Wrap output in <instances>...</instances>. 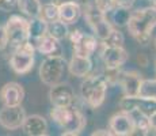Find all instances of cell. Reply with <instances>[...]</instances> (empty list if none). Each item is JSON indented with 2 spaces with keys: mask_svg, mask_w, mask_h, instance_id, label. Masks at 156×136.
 <instances>
[{
  "mask_svg": "<svg viewBox=\"0 0 156 136\" xmlns=\"http://www.w3.org/2000/svg\"><path fill=\"white\" fill-rule=\"evenodd\" d=\"M136 60H137V63H139V65H141V67H147L149 63V59L145 53H139Z\"/></svg>",
  "mask_w": 156,
  "mask_h": 136,
  "instance_id": "4dcf8cb0",
  "label": "cell"
},
{
  "mask_svg": "<svg viewBox=\"0 0 156 136\" xmlns=\"http://www.w3.org/2000/svg\"><path fill=\"white\" fill-rule=\"evenodd\" d=\"M91 135L92 136H99V135L110 136V135H113V134H112V131H110V129H97V131H94Z\"/></svg>",
  "mask_w": 156,
  "mask_h": 136,
  "instance_id": "1f68e13d",
  "label": "cell"
},
{
  "mask_svg": "<svg viewBox=\"0 0 156 136\" xmlns=\"http://www.w3.org/2000/svg\"><path fill=\"white\" fill-rule=\"evenodd\" d=\"M109 129L115 136H130L136 134V125L132 114L122 110L112 116L109 121Z\"/></svg>",
  "mask_w": 156,
  "mask_h": 136,
  "instance_id": "30bf717a",
  "label": "cell"
},
{
  "mask_svg": "<svg viewBox=\"0 0 156 136\" xmlns=\"http://www.w3.org/2000/svg\"><path fill=\"white\" fill-rule=\"evenodd\" d=\"M22 131L29 136H45L48 134V121L40 114H30L22 124Z\"/></svg>",
  "mask_w": 156,
  "mask_h": 136,
  "instance_id": "2e32d148",
  "label": "cell"
},
{
  "mask_svg": "<svg viewBox=\"0 0 156 136\" xmlns=\"http://www.w3.org/2000/svg\"><path fill=\"white\" fill-rule=\"evenodd\" d=\"M82 14V6L75 0H67L58 4V19L67 25H75L80 19Z\"/></svg>",
  "mask_w": 156,
  "mask_h": 136,
  "instance_id": "9a60e30c",
  "label": "cell"
},
{
  "mask_svg": "<svg viewBox=\"0 0 156 136\" xmlns=\"http://www.w3.org/2000/svg\"><path fill=\"white\" fill-rule=\"evenodd\" d=\"M14 52L10 57V67L18 75L29 74L34 67L35 61V48L31 42H25L19 46L14 48Z\"/></svg>",
  "mask_w": 156,
  "mask_h": 136,
  "instance_id": "5b68a950",
  "label": "cell"
},
{
  "mask_svg": "<svg viewBox=\"0 0 156 136\" xmlns=\"http://www.w3.org/2000/svg\"><path fill=\"white\" fill-rule=\"evenodd\" d=\"M48 34V22H45L42 18L35 17L29 20V42L33 45L40 38Z\"/></svg>",
  "mask_w": 156,
  "mask_h": 136,
  "instance_id": "ffe728a7",
  "label": "cell"
},
{
  "mask_svg": "<svg viewBox=\"0 0 156 136\" xmlns=\"http://www.w3.org/2000/svg\"><path fill=\"white\" fill-rule=\"evenodd\" d=\"M26 119V112L19 106H3L0 110V125L7 131H15L22 128V124Z\"/></svg>",
  "mask_w": 156,
  "mask_h": 136,
  "instance_id": "8fae6325",
  "label": "cell"
},
{
  "mask_svg": "<svg viewBox=\"0 0 156 136\" xmlns=\"http://www.w3.org/2000/svg\"><path fill=\"white\" fill-rule=\"evenodd\" d=\"M25 99L23 86L16 82H8L0 89V102L3 106H19Z\"/></svg>",
  "mask_w": 156,
  "mask_h": 136,
  "instance_id": "4fadbf2b",
  "label": "cell"
},
{
  "mask_svg": "<svg viewBox=\"0 0 156 136\" xmlns=\"http://www.w3.org/2000/svg\"><path fill=\"white\" fill-rule=\"evenodd\" d=\"M83 3L87 6H94L105 14H107L113 7L117 6V0H83Z\"/></svg>",
  "mask_w": 156,
  "mask_h": 136,
  "instance_id": "4316f807",
  "label": "cell"
},
{
  "mask_svg": "<svg viewBox=\"0 0 156 136\" xmlns=\"http://www.w3.org/2000/svg\"><path fill=\"white\" fill-rule=\"evenodd\" d=\"M18 6V0H0V11L10 13Z\"/></svg>",
  "mask_w": 156,
  "mask_h": 136,
  "instance_id": "83f0119b",
  "label": "cell"
},
{
  "mask_svg": "<svg viewBox=\"0 0 156 136\" xmlns=\"http://www.w3.org/2000/svg\"><path fill=\"white\" fill-rule=\"evenodd\" d=\"M101 42L103 45H106V46H124L125 37L117 27H113L110 34L106 37V40H103Z\"/></svg>",
  "mask_w": 156,
  "mask_h": 136,
  "instance_id": "484cf974",
  "label": "cell"
},
{
  "mask_svg": "<svg viewBox=\"0 0 156 136\" xmlns=\"http://www.w3.org/2000/svg\"><path fill=\"white\" fill-rule=\"evenodd\" d=\"M101 57L106 69H119L129 59L124 46H106L101 42Z\"/></svg>",
  "mask_w": 156,
  "mask_h": 136,
  "instance_id": "9c48e42d",
  "label": "cell"
},
{
  "mask_svg": "<svg viewBox=\"0 0 156 136\" xmlns=\"http://www.w3.org/2000/svg\"><path fill=\"white\" fill-rule=\"evenodd\" d=\"M41 6L42 4L40 3V0H18L19 10L29 18L40 17Z\"/></svg>",
  "mask_w": 156,
  "mask_h": 136,
  "instance_id": "7402d4cb",
  "label": "cell"
},
{
  "mask_svg": "<svg viewBox=\"0 0 156 136\" xmlns=\"http://www.w3.org/2000/svg\"><path fill=\"white\" fill-rule=\"evenodd\" d=\"M155 48H156V38H155Z\"/></svg>",
  "mask_w": 156,
  "mask_h": 136,
  "instance_id": "e575fe53",
  "label": "cell"
},
{
  "mask_svg": "<svg viewBox=\"0 0 156 136\" xmlns=\"http://www.w3.org/2000/svg\"><path fill=\"white\" fill-rule=\"evenodd\" d=\"M139 97L156 101V79H143L140 84Z\"/></svg>",
  "mask_w": 156,
  "mask_h": 136,
  "instance_id": "d4e9b609",
  "label": "cell"
},
{
  "mask_svg": "<svg viewBox=\"0 0 156 136\" xmlns=\"http://www.w3.org/2000/svg\"><path fill=\"white\" fill-rule=\"evenodd\" d=\"M82 10L84 11V18L87 23H88V26L91 27L95 37L99 41L106 40V37L110 34V31L113 29V25L107 19L106 14L102 13L101 10H98L94 6H87V4L83 6Z\"/></svg>",
  "mask_w": 156,
  "mask_h": 136,
  "instance_id": "8992f818",
  "label": "cell"
},
{
  "mask_svg": "<svg viewBox=\"0 0 156 136\" xmlns=\"http://www.w3.org/2000/svg\"><path fill=\"white\" fill-rule=\"evenodd\" d=\"M152 3H154V6L156 7V0H152Z\"/></svg>",
  "mask_w": 156,
  "mask_h": 136,
  "instance_id": "d6a6232c",
  "label": "cell"
},
{
  "mask_svg": "<svg viewBox=\"0 0 156 136\" xmlns=\"http://www.w3.org/2000/svg\"><path fill=\"white\" fill-rule=\"evenodd\" d=\"M49 101L53 106H71L75 102V91L71 84L58 82L50 86Z\"/></svg>",
  "mask_w": 156,
  "mask_h": 136,
  "instance_id": "7c38bea8",
  "label": "cell"
},
{
  "mask_svg": "<svg viewBox=\"0 0 156 136\" xmlns=\"http://www.w3.org/2000/svg\"><path fill=\"white\" fill-rule=\"evenodd\" d=\"M68 38L73 48V54H79L83 57H92V54L98 52L101 46V41L94 34H87L77 29L69 31Z\"/></svg>",
  "mask_w": 156,
  "mask_h": 136,
  "instance_id": "52a82bcc",
  "label": "cell"
},
{
  "mask_svg": "<svg viewBox=\"0 0 156 136\" xmlns=\"http://www.w3.org/2000/svg\"><path fill=\"white\" fill-rule=\"evenodd\" d=\"M50 119L60 128H62V136L79 135L87 125V119L80 109L71 106H53L50 110Z\"/></svg>",
  "mask_w": 156,
  "mask_h": 136,
  "instance_id": "7a4b0ae2",
  "label": "cell"
},
{
  "mask_svg": "<svg viewBox=\"0 0 156 136\" xmlns=\"http://www.w3.org/2000/svg\"><path fill=\"white\" fill-rule=\"evenodd\" d=\"M4 27L8 35V44L12 48L29 41V19L14 14L7 19Z\"/></svg>",
  "mask_w": 156,
  "mask_h": 136,
  "instance_id": "ba28073f",
  "label": "cell"
},
{
  "mask_svg": "<svg viewBox=\"0 0 156 136\" xmlns=\"http://www.w3.org/2000/svg\"><path fill=\"white\" fill-rule=\"evenodd\" d=\"M144 79L143 75L137 71H118V76H117V83L122 87L124 95H139L140 84Z\"/></svg>",
  "mask_w": 156,
  "mask_h": 136,
  "instance_id": "5bb4252c",
  "label": "cell"
},
{
  "mask_svg": "<svg viewBox=\"0 0 156 136\" xmlns=\"http://www.w3.org/2000/svg\"><path fill=\"white\" fill-rule=\"evenodd\" d=\"M155 69H156V59H155Z\"/></svg>",
  "mask_w": 156,
  "mask_h": 136,
  "instance_id": "836d02e7",
  "label": "cell"
},
{
  "mask_svg": "<svg viewBox=\"0 0 156 136\" xmlns=\"http://www.w3.org/2000/svg\"><path fill=\"white\" fill-rule=\"evenodd\" d=\"M132 117L134 120V125H136V134L140 135H148L151 134L149 132V119H148V114L143 113L140 110H133L130 112ZM134 134V135H136Z\"/></svg>",
  "mask_w": 156,
  "mask_h": 136,
  "instance_id": "603a6c76",
  "label": "cell"
},
{
  "mask_svg": "<svg viewBox=\"0 0 156 136\" xmlns=\"http://www.w3.org/2000/svg\"><path fill=\"white\" fill-rule=\"evenodd\" d=\"M156 27V7H144L130 13L126 29L140 45H147Z\"/></svg>",
  "mask_w": 156,
  "mask_h": 136,
  "instance_id": "6da1fadb",
  "label": "cell"
},
{
  "mask_svg": "<svg viewBox=\"0 0 156 136\" xmlns=\"http://www.w3.org/2000/svg\"><path fill=\"white\" fill-rule=\"evenodd\" d=\"M130 8L126 7H121V6H115L113 7L109 13L106 14L107 19L110 20V23L113 25V27H126L128 25V20L130 18Z\"/></svg>",
  "mask_w": 156,
  "mask_h": 136,
  "instance_id": "d6986e66",
  "label": "cell"
},
{
  "mask_svg": "<svg viewBox=\"0 0 156 136\" xmlns=\"http://www.w3.org/2000/svg\"><path fill=\"white\" fill-rule=\"evenodd\" d=\"M148 119H149V132L156 134V110H154L149 114Z\"/></svg>",
  "mask_w": 156,
  "mask_h": 136,
  "instance_id": "f546056e",
  "label": "cell"
},
{
  "mask_svg": "<svg viewBox=\"0 0 156 136\" xmlns=\"http://www.w3.org/2000/svg\"><path fill=\"white\" fill-rule=\"evenodd\" d=\"M80 84V97L87 106L97 109L103 105L109 90V80L103 74H90L83 78Z\"/></svg>",
  "mask_w": 156,
  "mask_h": 136,
  "instance_id": "3957f363",
  "label": "cell"
},
{
  "mask_svg": "<svg viewBox=\"0 0 156 136\" xmlns=\"http://www.w3.org/2000/svg\"><path fill=\"white\" fill-rule=\"evenodd\" d=\"M40 18H42L45 22L50 23L53 20L58 19V4L50 2L46 4L41 6V11H40Z\"/></svg>",
  "mask_w": 156,
  "mask_h": 136,
  "instance_id": "cb8c5ba5",
  "label": "cell"
},
{
  "mask_svg": "<svg viewBox=\"0 0 156 136\" xmlns=\"http://www.w3.org/2000/svg\"><path fill=\"white\" fill-rule=\"evenodd\" d=\"M34 48L44 56H62V46L60 41L49 34L40 38L34 44Z\"/></svg>",
  "mask_w": 156,
  "mask_h": 136,
  "instance_id": "ac0fdd59",
  "label": "cell"
},
{
  "mask_svg": "<svg viewBox=\"0 0 156 136\" xmlns=\"http://www.w3.org/2000/svg\"><path fill=\"white\" fill-rule=\"evenodd\" d=\"M67 67L72 76L86 78L92 72V60L91 57H83L79 54H73L69 63L67 64Z\"/></svg>",
  "mask_w": 156,
  "mask_h": 136,
  "instance_id": "e0dca14e",
  "label": "cell"
},
{
  "mask_svg": "<svg viewBox=\"0 0 156 136\" xmlns=\"http://www.w3.org/2000/svg\"><path fill=\"white\" fill-rule=\"evenodd\" d=\"M8 35L4 26H0V50H4L8 46Z\"/></svg>",
  "mask_w": 156,
  "mask_h": 136,
  "instance_id": "f1b7e54d",
  "label": "cell"
},
{
  "mask_svg": "<svg viewBox=\"0 0 156 136\" xmlns=\"http://www.w3.org/2000/svg\"><path fill=\"white\" fill-rule=\"evenodd\" d=\"M67 60L64 56H46L40 65V79L46 86L61 82L67 68Z\"/></svg>",
  "mask_w": 156,
  "mask_h": 136,
  "instance_id": "277c9868",
  "label": "cell"
},
{
  "mask_svg": "<svg viewBox=\"0 0 156 136\" xmlns=\"http://www.w3.org/2000/svg\"><path fill=\"white\" fill-rule=\"evenodd\" d=\"M48 34L55 37L56 40L61 41V40H64V38L68 37L69 29H68L67 23H64L62 20L57 19V20H53V22L48 23Z\"/></svg>",
  "mask_w": 156,
  "mask_h": 136,
  "instance_id": "44dd1931",
  "label": "cell"
}]
</instances>
